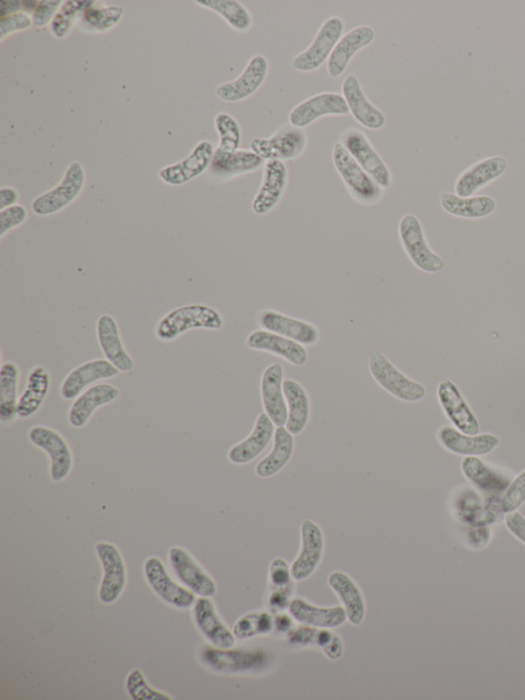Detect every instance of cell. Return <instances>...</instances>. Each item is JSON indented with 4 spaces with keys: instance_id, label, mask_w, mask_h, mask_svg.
I'll return each instance as SVG.
<instances>
[{
    "instance_id": "cell-24",
    "label": "cell",
    "mask_w": 525,
    "mask_h": 700,
    "mask_svg": "<svg viewBox=\"0 0 525 700\" xmlns=\"http://www.w3.org/2000/svg\"><path fill=\"white\" fill-rule=\"evenodd\" d=\"M119 374L120 371L106 359L86 362L65 377L61 385V396L66 401H73L87 391L90 385Z\"/></svg>"
},
{
    "instance_id": "cell-43",
    "label": "cell",
    "mask_w": 525,
    "mask_h": 700,
    "mask_svg": "<svg viewBox=\"0 0 525 700\" xmlns=\"http://www.w3.org/2000/svg\"><path fill=\"white\" fill-rule=\"evenodd\" d=\"M94 4V0H67L64 2L50 25L52 35L57 40H64L74 26H77L83 14Z\"/></svg>"
},
{
    "instance_id": "cell-49",
    "label": "cell",
    "mask_w": 525,
    "mask_h": 700,
    "mask_svg": "<svg viewBox=\"0 0 525 700\" xmlns=\"http://www.w3.org/2000/svg\"><path fill=\"white\" fill-rule=\"evenodd\" d=\"M33 27L32 17L26 13L0 18V43L15 33L29 30Z\"/></svg>"
},
{
    "instance_id": "cell-4",
    "label": "cell",
    "mask_w": 525,
    "mask_h": 700,
    "mask_svg": "<svg viewBox=\"0 0 525 700\" xmlns=\"http://www.w3.org/2000/svg\"><path fill=\"white\" fill-rule=\"evenodd\" d=\"M369 369L383 390L401 402L418 403L426 397L422 383L403 374L377 349L369 355Z\"/></svg>"
},
{
    "instance_id": "cell-8",
    "label": "cell",
    "mask_w": 525,
    "mask_h": 700,
    "mask_svg": "<svg viewBox=\"0 0 525 700\" xmlns=\"http://www.w3.org/2000/svg\"><path fill=\"white\" fill-rule=\"evenodd\" d=\"M340 143L352 155L357 164L365 170L384 190L392 185V174L380 154L374 148L371 140L356 128L346 129L340 135Z\"/></svg>"
},
{
    "instance_id": "cell-39",
    "label": "cell",
    "mask_w": 525,
    "mask_h": 700,
    "mask_svg": "<svg viewBox=\"0 0 525 700\" xmlns=\"http://www.w3.org/2000/svg\"><path fill=\"white\" fill-rule=\"evenodd\" d=\"M284 393L289 411L286 427L293 436H298L310 419V398L304 386L294 379H285Z\"/></svg>"
},
{
    "instance_id": "cell-46",
    "label": "cell",
    "mask_w": 525,
    "mask_h": 700,
    "mask_svg": "<svg viewBox=\"0 0 525 700\" xmlns=\"http://www.w3.org/2000/svg\"><path fill=\"white\" fill-rule=\"evenodd\" d=\"M127 688L131 697L135 700H172L173 698L164 692L152 688L143 673L136 669L127 678Z\"/></svg>"
},
{
    "instance_id": "cell-26",
    "label": "cell",
    "mask_w": 525,
    "mask_h": 700,
    "mask_svg": "<svg viewBox=\"0 0 525 700\" xmlns=\"http://www.w3.org/2000/svg\"><path fill=\"white\" fill-rule=\"evenodd\" d=\"M96 331L98 343L105 359L120 373L132 372L136 364L128 352L123 338H121L116 320L111 315H102L97 321Z\"/></svg>"
},
{
    "instance_id": "cell-21",
    "label": "cell",
    "mask_w": 525,
    "mask_h": 700,
    "mask_svg": "<svg viewBox=\"0 0 525 700\" xmlns=\"http://www.w3.org/2000/svg\"><path fill=\"white\" fill-rule=\"evenodd\" d=\"M284 381L285 370L279 363L268 366L261 377L262 404L265 412L276 426H286L289 417Z\"/></svg>"
},
{
    "instance_id": "cell-19",
    "label": "cell",
    "mask_w": 525,
    "mask_h": 700,
    "mask_svg": "<svg viewBox=\"0 0 525 700\" xmlns=\"http://www.w3.org/2000/svg\"><path fill=\"white\" fill-rule=\"evenodd\" d=\"M171 566L183 585L199 597L213 598L217 593L214 579L199 566L190 553L180 547L169 552Z\"/></svg>"
},
{
    "instance_id": "cell-52",
    "label": "cell",
    "mask_w": 525,
    "mask_h": 700,
    "mask_svg": "<svg viewBox=\"0 0 525 700\" xmlns=\"http://www.w3.org/2000/svg\"><path fill=\"white\" fill-rule=\"evenodd\" d=\"M505 525L514 537L525 544V518L518 511L506 514Z\"/></svg>"
},
{
    "instance_id": "cell-13",
    "label": "cell",
    "mask_w": 525,
    "mask_h": 700,
    "mask_svg": "<svg viewBox=\"0 0 525 700\" xmlns=\"http://www.w3.org/2000/svg\"><path fill=\"white\" fill-rule=\"evenodd\" d=\"M269 71L268 59L255 55L236 80L220 85L217 97L226 103H238L256 94L264 85Z\"/></svg>"
},
{
    "instance_id": "cell-29",
    "label": "cell",
    "mask_w": 525,
    "mask_h": 700,
    "mask_svg": "<svg viewBox=\"0 0 525 700\" xmlns=\"http://www.w3.org/2000/svg\"><path fill=\"white\" fill-rule=\"evenodd\" d=\"M301 537V553L291 567L292 576L297 581L305 580L315 572L325 551V537L321 528L312 520L302 523Z\"/></svg>"
},
{
    "instance_id": "cell-2",
    "label": "cell",
    "mask_w": 525,
    "mask_h": 700,
    "mask_svg": "<svg viewBox=\"0 0 525 700\" xmlns=\"http://www.w3.org/2000/svg\"><path fill=\"white\" fill-rule=\"evenodd\" d=\"M332 159L350 197L356 203L373 207L381 202L384 189L357 164L342 143L335 144Z\"/></svg>"
},
{
    "instance_id": "cell-11",
    "label": "cell",
    "mask_w": 525,
    "mask_h": 700,
    "mask_svg": "<svg viewBox=\"0 0 525 700\" xmlns=\"http://www.w3.org/2000/svg\"><path fill=\"white\" fill-rule=\"evenodd\" d=\"M144 573L149 586L161 600L182 610L194 606L195 594L173 580L163 561L157 557H151L145 562Z\"/></svg>"
},
{
    "instance_id": "cell-5",
    "label": "cell",
    "mask_w": 525,
    "mask_h": 700,
    "mask_svg": "<svg viewBox=\"0 0 525 700\" xmlns=\"http://www.w3.org/2000/svg\"><path fill=\"white\" fill-rule=\"evenodd\" d=\"M398 236L403 251L421 271L436 274L446 265L429 245L423 224L417 216L407 214L400 219Z\"/></svg>"
},
{
    "instance_id": "cell-10",
    "label": "cell",
    "mask_w": 525,
    "mask_h": 700,
    "mask_svg": "<svg viewBox=\"0 0 525 700\" xmlns=\"http://www.w3.org/2000/svg\"><path fill=\"white\" fill-rule=\"evenodd\" d=\"M96 552L104 570L99 598L103 604L111 605L125 591L127 585L126 564L117 547L111 542L97 543Z\"/></svg>"
},
{
    "instance_id": "cell-45",
    "label": "cell",
    "mask_w": 525,
    "mask_h": 700,
    "mask_svg": "<svg viewBox=\"0 0 525 700\" xmlns=\"http://www.w3.org/2000/svg\"><path fill=\"white\" fill-rule=\"evenodd\" d=\"M274 621L266 612L252 613L242 616L236 621L233 628L235 638L240 640L250 639L256 635L268 634L274 628Z\"/></svg>"
},
{
    "instance_id": "cell-14",
    "label": "cell",
    "mask_w": 525,
    "mask_h": 700,
    "mask_svg": "<svg viewBox=\"0 0 525 700\" xmlns=\"http://www.w3.org/2000/svg\"><path fill=\"white\" fill-rule=\"evenodd\" d=\"M215 150L216 148L212 142L208 140L200 141L185 160L161 168L158 171V178L170 186L184 185L209 171Z\"/></svg>"
},
{
    "instance_id": "cell-53",
    "label": "cell",
    "mask_w": 525,
    "mask_h": 700,
    "mask_svg": "<svg viewBox=\"0 0 525 700\" xmlns=\"http://www.w3.org/2000/svg\"><path fill=\"white\" fill-rule=\"evenodd\" d=\"M20 201L19 191L12 186L0 188V211L18 205Z\"/></svg>"
},
{
    "instance_id": "cell-34",
    "label": "cell",
    "mask_w": 525,
    "mask_h": 700,
    "mask_svg": "<svg viewBox=\"0 0 525 700\" xmlns=\"http://www.w3.org/2000/svg\"><path fill=\"white\" fill-rule=\"evenodd\" d=\"M439 201L444 212L468 220L487 218L493 215L497 209L495 199L490 196L462 198L456 193L444 191L440 194Z\"/></svg>"
},
{
    "instance_id": "cell-20",
    "label": "cell",
    "mask_w": 525,
    "mask_h": 700,
    "mask_svg": "<svg viewBox=\"0 0 525 700\" xmlns=\"http://www.w3.org/2000/svg\"><path fill=\"white\" fill-rule=\"evenodd\" d=\"M257 323L263 330L294 340L305 347L315 345L320 339L319 330L313 324L291 318L274 309L261 310Z\"/></svg>"
},
{
    "instance_id": "cell-35",
    "label": "cell",
    "mask_w": 525,
    "mask_h": 700,
    "mask_svg": "<svg viewBox=\"0 0 525 700\" xmlns=\"http://www.w3.org/2000/svg\"><path fill=\"white\" fill-rule=\"evenodd\" d=\"M461 468L464 476L482 492L503 493L512 482L508 475L494 469L477 456H465Z\"/></svg>"
},
{
    "instance_id": "cell-48",
    "label": "cell",
    "mask_w": 525,
    "mask_h": 700,
    "mask_svg": "<svg viewBox=\"0 0 525 700\" xmlns=\"http://www.w3.org/2000/svg\"><path fill=\"white\" fill-rule=\"evenodd\" d=\"M27 219V209L19 204L0 211V240H4L8 233L23 225Z\"/></svg>"
},
{
    "instance_id": "cell-28",
    "label": "cell",
    "mask_w": 525,
    "mask_h": 700,
    "mask_svg": "<svg viewBox=\"0 0 525 700\" xmlns=\"http://www.w3.org/2000/svg\"><path fill=\"white\" fill-rule=\"evenodd\" d=\"M437 439L440 445L451 453L477 457L492 453L501 443L495 435H466L450 425L440 427Z\"/></svg>"
},
{
    "instance_id": "cell-3",
    "label": "cell",
    "mask_w": 525,
    "mask_h": 700,
    "mask_svg": "<svg viewBox=\"0 0 525 700\" xmlns=\"http://www.w3.org/2000/svg\"><path fill=\"white\" fill-rule=\"evenodd\" d=\"M86 182L84 166L79 162H72L58 185L33 200V213L39 217H48L64 211L82 194Z\"/></svg>"
},
{
    "instance_id": "cell-18",
    "label": "cell",
    "mask_w": 525,
    "mask_h": 700,
    "mask_svg": "<svg viewBox=\"0 0 525 700\" xmlns=\"http://www.w3.org/2000/svg\"><path fill=\"white\" fill-rule=\"evenodd\" d=\"M289 183V169L286 163L266 162L261 186L252 203V210L258 216H265L274 210L282 198Z\"/></svg>"
},
{
    "instance_id": "cell-47",
    "label": "cell",
    "mask_w": 525,
    "mask_h": 700,
    "mask_svg": "<svg viewBox=\"0 0 525 700\" xmlns=\"http://www.w3.org/2000/svg\"><path fill=\"white\" fill-rule=\"evenodd\" d=\"M525 501V471L509 485L501 499V511L505 514L517 511Z\"/></svg>"
},
{
    "instance_id": "cell-55",
    "label": "cell",
    "mask_w": 525,
    "mask_h": 700,
    "mask_svg": "<svg viewBox=\"0 0 525 700\" xmlns=\"http://www.w3.org/2000/svg\"><path fill=\"white\" fill-rule=\"evenodd\" d=\"M325 651L332 659H337L342 655V643L335 637L332 642L325 648Z\"/></svg>"
},
{
    "instance_id": "cell-25",
    "label": "cell",
    "mask_w": 525,
    "mask_h": 700,
    "mask_svg": "<svg viewBox=\"0 0 525 700\" xmlns=\"http://www.w3.org/2000/svg\"><path fill=\"white\" fill-rule=\"evenodd\" d=\"M247 346L257 352L276 356L297 367L306 365L309 359L304 345L263 329L256 330L248 336Z\"/></svg>"
},
{
    "instance_id": "cell-37",
    "label": "cell",
    "mask_w": 525,
    "mask_h": 700,
    "mask_svg": "<svg viewBox=\"0 0 525 700\" xmlns=\"http://www.w3.org/2000/svg\"><path fill=\"white\" fill-rule=\"evenodd\" d=\"M328 581L343 602L350 624L359 626L366 615V602L359 587L350 576L340 571L333 572Z\"/></svg>"
},
{
    "instance_id": "cell-32",
    "label": "cell",
    "mask_w": 525,
    "mask_h": 700,
    "mask_svg": "<svg viewBox=\"0 0 525 700\" xmlns=\"http://www.w3.org/2000/svg\"><path fill=\"white\" fill-rule=\"evenodd\" d=\"M274 434L273 421L266 412L261 413L249 437L230 448L229 461L236 465L252 462L267 448Z\"/></svg>"
},
{
    "instance_id": "cell-9",
    "label": "cell",
    "mask_w": 525,
    "mask_h": 700,
    "mask_svg": "<svg viewBox=\"0 0 525 700\" xmlns=\"http://www.w3.org/2000/svg\"><path fill=\"white\" fill-rule=\"evenodd\" d=\"M30 442L42 449L50 458L51 479L54 483L64 481L71 474L74 457L66 439L52 427L36 425L29 431Z\"/></svg>"
},
{
    "instance_id": "cell-38",
    "label": "cell",
    "mask_w": 525,
    "mask_h": 700,
    "mask_svg": "<svg viewBox=\"0 0 525 700\" xmlns=\"http://www.w3.org/2000/svg\"><path fill=\"white\" fill-rule=\"evenodd\" d=\"M295 448L294 436L285 426H277L271 452L256 466V475L267 479L278 474L291 460Z\"/></svg>"
},
{
    "instance_id": "cell-17",
    "label": "cell",
    "mask_w": 525,
    "mask_h": 700,
    "mask_svg": "<svg viewBox=\"0 0 525 700\" xmlns=\"http://www.w3.org/2000/svg\"><path fill=\"white\" fill-rule=\"evenodd\" d=\"M265 164L259 155L249 149H239L230 153L216 149L209 176L214 182L226 183L240 176L255 173Z\"/></svg>"
},
{
    "instance_id": "cell-1",
    "label": "cell",
    "mask_w": 525,
    "mask_h": 700,
    "mask_svg": "<svg viewBox=\"0 0 525 700\" xmlns=\"http://www.w3.org/2000/svg\"><path fill=\"white\" fill-rule=\"evenodd\" d=\"M223 327L224 318L218 309L195 303L169 311L156 324L155 336L159 341L173 342L190 330L218 331Z\"/></svg>"
},
{
    "instance_id": "cell-40",
    "label": "cell",
    "mask_w": 525,
    "mask_h": 700,
    "mask_svg": "<svg viewBox=\"0 0 525 700\" xmlns=\"http://www.w3.org/2000/svg\"><path fill=\"white\" fill-rule=\"evenodd\" d=\"M20 376L21 371L16 363H3L0 369V420L6 424L12 423L18 417Z\"/></svg>"
},
{
    "instance_id": "cell-6",
    "label": "cell",
    "mask_w": 525,
    "mask_h": 700,
    "mask_svg": "<svg viewBox=\"0 0 525 700\" xmlns=\"http://www.w3.org/2000/svg\"><path fill=\"white\" fill-rule=\"evenodd\" d=\"M308 146V135L304 129L291 124L281 126L272 136L255 138L251 150L265 162H289L303 155Z\"/></svg>"
},
{
    "instance_id": "cell-50",
    "label": "cell",
    "mask_w": 525,
    "mask_h": 700,
    "mask_svg": "<svg viewBox=\"0 0 525 700\" xmlns=\"http://www.w3.org/2000/svg\"><path fill=\"white\" fill-rule=\"evenodd\" d=\"M63 3V0H42V2H38L35 11L31 15L33 27L40 29L51 25Z\"/></svg>"
},
{
    "instance_id": "cell-51",
    "label": "cell",
    "mask_w": 525,
    "mask_h": 700,
    "mask_svg": "<svg viewBox=\"0 0 525 700\" xmlns=\"http://www.w3.org/2000/svg\"><path fill=\"white\" fill-rule=\"evenodd\" d=\"M291 569H289L288 563L281 559H276L272 562L270 568V578L271 582L275 587L286 588L291 583L292 579Z\"/></svg>"
},
{
    "instance_id": "cell-42",
    "label": "cell",
    "mask_w": 525,
    "mask_h": 700,
    "mask_svg": "<svg viewBox=\"0 0 525 700\" xmlns=\"http://www.w3.org/2000/svg\"><path fill=\"white\" fill-rule=\"evenodd\" d=\"M194 4L216 13L237 32H248L253 27L251 12L236 0H195Z\"/></svg>"
},
{
    "instance_id": "cell-7",
    "label": "cell",
    "mask_w": 525,
    "mask_h": 700,
    "mask_svg": "<svg viewBox=\"0 0 525 700\" xmlns=\"http://www.w3.org/2000/svg\"><path fill=\"white\" fill-rule=\"evenodd\" d=\"M344 30L345 23L340 17H331L323 22L311 45L294 58L292 67L303 73L319 69L329 61Z\"/></svg>"
},
{
    "instance_id": "cell-22",
    "label": "cell",
    "mask_w": 525,
    "mask_h": 700,
    "mask_svg": "<svg viewBox=\"0 0 525 700\" xmlns=\"http://www.w3.org/2000/svg\"><path fill=\"white\" fill-rule=\"evenodd\" d=\"M508 169V162L501 155L480 160L460 174L455 184L457 196L470 198L501 178Z\"/></svg>"
},
{
    "instance_id": "cell-16",
    "label": "cell",
    "mask_w": 525,
    "mask_h": 700,
    "mask_svg": "<svg viewBox=\"0 0 525 700\" xmlns=\"http://www.w3.org/2000/svg\"><path fill=\"white\" fill-rule=\"evenodd\" d=\"M203 663L216 672L241 673L263 667L266 655L261 651L232 650L217 647H205L200 652Z\"/></svg>"
},
{
    "instance_id": "cell-12",
    "label": "cell",
    "mask_w": 525,
    "mask_h": 700,
    "mask_svg": "<svg viewBox=\"0 0 525 700\" xmlns=\"http://www.w3.org/2000/svg\"><path fill=\"white\" fill-rule=\"evenodd\" d=\"M349 113L342 94L326 92L314 95L295 106L290 113L289 121L292 126L305 129L326 116H345Z\"/></svg>"
},
{
    "instance_id": "cell-23",
    "label": "cell",
    "mask_w": 525,
    "mask_h": 700,
    "mask_svg": "<svg viewBox=\"0 0 525 700\" xmlns=\"http://www.w3.org/2000/svg\"><path fill=\"white\" fill-rule=\"evenodd\" d=\"M342 95L346 100L349 112L361 127L374 131L384 128L386 124L384 113L368 99L355 74H349L345 77L342 84Z\"/></svg>"
},
{
    "instance_id": "cell-54",
    "label": "cell",
    "mask_w": 525,
    "mask_h": 700,
    "mask_svg": "<svg viewBox=\"0 0 525 700\" xmlns=\"http://www.w3.org/2000/svg\"><path fill=\"white\" fill-rule=\"evenodd\" d=\"M23 13V2L20 0H3L0 6V18Z\"/></svg>"
},
{
    "instance_id": "cell-36",
    "label": "cell",
    "mask_w": 525,
    "mask_h": 700,
    "mask_svg": "<svg viewBox=\"0 0 525 700\" xmlns=\"http://www.w3.org/2000/svg\"><path fill=\"white\" fill-rule=\"evenodd\" d=\"M290 612L300 624L321 629L338 628L347 620L344 607H317L299 598L291 602Z\"/></svg>"
},
{
    "instance_id": "cell-27",
    "label": "cell",
    "mask_w": 525,
    "mask_h": 700,
    "mask_svg": "<svg viewBox=\"0 0 525 700\" xmlns=\"http://www.w3.org/2000/svg\"><path fill=\"white\" fill-rule=\"evenodd\" d=\"M119 396V388L110 383H98L89 387L72 403L68 412L69 424L74 429H83L97 409L113 403Z\"/></svg>"
},
{
    "instance_id": "cell-30",
    "label": "cell",
    "mask_w": 525,
    "mask_h": 700,
    "mask_svg": "<svg viewBox=\"0 0 525 700\" xmlns=\"http://www.w3.org/2000/svg\"><path fill=\"white\" fill-rule=\"evenodd\" d=\"M375 37V30L366 25L355 27L344 34L327 64L331 79H339L346 71L353 57L373 44Z\"/></svg>"
},
{
    "instance_id": "cell-33",
    "label": "cell",
    "mask_w": 525,
    "mask_h": 700,
    "mask_svg": "<svg viewBox=\"0 0 525 700\" xmlns=\"http://www.w3.org/2000/svg\"><path fill=\"white\" fill-rule=\"evenodd\" d=\"M51 384V374L45 366L38 365L30 370L25 391L18 402L19 419H30L43 407L50 394Z\"/></svg>"
},
{
    "instance_id": "cell-31",
    "label": "cell",
    "mask_w": 525,
    "mask_h": 700,
    "mask_svg": "<svg viewBox=\"0 0 525 700\" xmlns=\"http://www.w3.org/2000/svg\"><path fill=\"white\" fill-rule=\"evenodd\" d=\"M195 625L215 647L231 649L235 646V636L220 618L211 598L200 597L193 606Z\"/></svg>"
},
{
    "instance_id": "cell-44",
    "label": "cell",
    "mask_w": 525,
    "mask_h": 700,
    "mask_svg": "<svg viewBox=\"0 0 525 700\" xmlns=\"http://www.w3.org/2000/svg\"><path fill=\"white\" fill-rule=\"evenodd\" d=\"M214 125L219 135V144L216 149L228 153L240 149L242 132L238 121L233 115L227 112L218 113Z\"/></svg>"
},
{
    "instance_id": "cell-41",
    "label": "cell",
    "mask_w": 525,
    "mask_h": 700,
    "mask_svg": "<svg viewBox=\"0 0 525 700\" xmlns=\"http://www.w3.org/2000/svg\"><path fill=\"white\" fill-rule=\"evenodd\" d=\"M125 10L120 6H108L95 2L80 18L77 28L89 34H103L118 26L124 19Z\"/></svg>"
},
{
    "instance_id": "cell-15",
    "label": "cell",
    "mask_w": 525,
    "mask_h": 700,
    "mask_svg": "<svg viewBox=\"0 0 525 700\" xmlns=\"http://www.w3.org/2000/svg\"><path fill=\"white\" fill-rule=\"evenodd\" d=\"M437 398L442 411L458 431L466 435H478V420L458 386L451 380H443L437 387Z\"/></svg>"
}]
</instances>
